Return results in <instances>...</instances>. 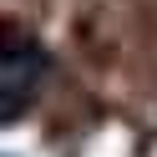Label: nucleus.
<instances>
[{"label": "nucleus", "instance_id": "f257e3e1", "mask_svg": "<svg viewBox=\"0 0 157 157\" xmlns=\"http://www.w3.org/2000/svg\"><path fill=\"white\" fill-rule=\"evenodd\" d=\"M41 81H46V51L10 25L5 31V56H0V106H5V122H15L36 101Z\"/></svg>", "mask_w": 157, "mask_h": 157}]
</instances>
